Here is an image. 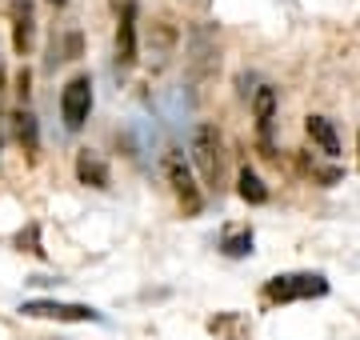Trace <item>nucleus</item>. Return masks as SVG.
Wrapping results in <instances>:
<instances>
[{
	"label": "nucleus",
	"instance_id": "nucleus-1",
	"mask_svg": "<svg viewBox=\"0 0 360 340\" xmlns=\"http://www.w3.org/2000/svg\"><path fill=\"white\" fill-rule=\"evenodd\" d=\"M316 296H328V280L321 273H281L264 285V301L269 304L316 301Z\"/></svg>",
	"mask_w": 360,
	"mask_h": 340
},
{
	"label": "nucleus",
	"instance_id": "nucleus-2",
	"mask_svg": "<svg viewBox=\"0 0 360 340\" xmlns=\"http://www.w3.org/2000/svg\"><path fill=\"white\" fill-rule=\"evenodd\" d=\"M193 157L205 184L212 192H220L224 188V144H220L217 124H196L193 129Z\"/></svg>",
	"mask_w": 360,
	"mask_h": 340
},
{
	"label": "nucleus",
	"instance_id": "nucleus-3",
	"mask_svg": "<svg viewBox=\"0 0 360 340\" xmlns=\"http://www.w3.org/2000/svg\"><path fill=\"white\" fill-rule=\"evenodd\" d=\"M184 65H188V77H193L196 84H205V80L220 68L217 28L212 25H193V32H188V48H184Z\"/></svg>",
	"mask_w": 360,
	"mask_h": 340
},
{
	"label": "nucleus",
	"instance_id": "nucleus-4",
	"mask_svg": "<svg viewBox=\"0 0 360 340\" xmlns=\"http://www.w3.org/2000/svg\"><path fill=\"white\" fill-rule=\"evenodd\" d=\"M165 176H168V188L176 192L180 209L188 212V216H196V212L205 209V197H200V184L193 181V169L184 164V157H180V152H165Z\"/></svg>",
	"mask_w": 360,
	"mask_h": 340
},
{
	"label": "nucleus",
	"instance_id": "nucleus-5",
	"mask_svg": "<svg viewBox=\"0 0 360 340\" xmlns=\"http://www.w3.org/2000/svg\"><path fill=\"white\" fill-rule=\"evenodd\" d=\"M89 112H92V80L80 72V77H72L65 89H60V117H65V129L80 132L84 120H89Z\"/></svg>",
	"mask_w": 360,
	"mask_h": 340
},
{
	"label": "nucleus",
	"instance_id": "nucleus-6",
	"mask_svg": "<svg viewBox=\"0 0 360 340\" xmlns=\"http://www.w3.org/2000/svg\"><path fill=\"white\" fill-rule=\"evenodd\" d=\"M20 313L44 316V320H72V325H101L104 320V313H96L89 304H65V301H25Z\"/></svg>",
	"mask_w": 360,
	"mask_h": 340
},
{
	"label": "nucleus",
	"instance_id": "nucleus-7",
	"mask_svg": "<svg viewBox=\"0 0 360 340\" xmlns=\"http://www.w3.org/2000/svg\"><path fill=\"white\" fill-rule=\"evenodd\" d=\"M132 65H136V4L124 0L120 20H116V68L129 72Z\"/></svg>",
	"mask_w": 360,
	"mask_h": 340
},
{
	"label": "nucleus",
	"instance_id": "nucleus-8",
	"mask_svg": "<svg viewBox=\"0 0 360 340\" xmlns=\"http://www.w3.org/2000/svg\"><path fill=\"white\" fill-rule=\"evenodd\" d=\"M252 117H257V132H260V148H264V157H272V120H276V89L272 84H257L252 92Z\"/></svg>",
	"mask_w": 360,
	"mask_h": 340
},
{
	"label": "nucleus",
	"instance_id": "nucleus-9",
	"mask_svg": "<svg viewBox=\"0 0 360 340\" xmlns=\"http://www.w3.org/2000/svg\"><path fill=\"white\" fill-rule=\"evenodd\" d=\"M13 48L20 56L32 53V40H37V13H32V0H13Z\"/></svg>",
	"mask_w": 360,
	"mask_h": 340
},
{
	"label": "nucleus",
	"instance_id": "nucleus-10",
	"mask_svg": "<svg viewBox=\"0 0 360 340\" xmlns=\"http://www.w3.org/2000/svg\"><path fill=\"white\" fill-rule=\"evenodd\" d=\"M304 132H309V140L316 144L328 160L340 157V136H336V129H333V120L328 117H309L304 120Z\"/></svg>",
	"mask_w": 360,
	"mask_h": 340
},
{
	"label": "nucleus",
	"instance_id": "nucleus-11",
	"mask_svg": "<svg viewBox=\"0 0 360 340\" xmlns=\"http://www.w3.org/2000/svg\"><path fill=\"white\" fill-rule=\"evenodd\" d=\"M77 181L89 184V188H108V184H112V176H108V164H104L96 152H89V148H84V152L77 157Z\"/></svg>",
	"mask_w": 360,
	"mask_h": 340
},
{
	"label": "nucleus",
	"instance_id": "nucleus-12",
	"mask_svg": "<svg viewBox=\"0 0 360 340\" xmlns=\"http://www.w3.org/2000/svg\"><path fill=\"white\" fill-rule=\"evenodd\" d=\"M208 332L220 340H248V320L240 313H220L208 320Z\"/></svg>",
	"mask_w": 360,
	"mask_h": 340
},
{
	"label": "nucleus",
	"instance_id": "nucleus-13",
	"mask_svg": "<svg viewBox=\"0 0 360 340\" xmlns=\"http://www.w3.org/2000/svg\"><path fill=\"white\" fill-rule=\"evenodd\" d=\"M236 192H240V200H245V204H269V184L260 181L248 164L236 172Z\"/></svg>",
	"mask_w": 360,
	"mask_h": 340
},
{
	"label": "nucleus",
	"instance_id": "nucleus-14",
	"mask_svg": "<svg viewBox=\"0 0 360 340\" xmlns=\"http://www.w3.org/2000/svg\"><path fill=\"white\" fill-rule=\"evenodd\" d=\"M220 252H224V256H232V261H240V256H248V252H252V228L229 233V236H224V244H220Z\"/></svg>",
	"mask_w": 360,
	"mask_h": 340
},
{
	"label": "nucleus",
	"instance_id": "nucleus-15",
	"mask_svg": "<svg viewBox=\"0 0 360 340\" xmlns=\"http://www.w3.org/2000/svg\"><path fill=\"white\" fill-rule=\"evenodd\" d=\"M16 140L25 144V152H37L40 136H37V117L32 112H16Z\"/></svg>",
	"mask_w": 360,
	"mask_h": 340
},
{
	"label": "nucleus",
	"instance_id": "nucleus-16",
	"mask_svg": "<svg viewBox=\"0 0 360 340\" xmlns=\"http://www.w3.org/2000/svg\"><path fill=\"white\" fill-rule=\"evenodd\" d=\"M16 244H20V249H28L32 256H44V249H40V228H37V224H28V233L16 236Z\"/></svg>",
	"mask_w": 360,
	"mask_h": 340
},
{
	"label": "nucleus",
	"instance_id": "nucleus-17",
	"mask_svg": "<svg viewBox=\"0 0 360 340\" xmlns=\"http://www.w3.org/2000/svg\"><path fill=\"white\" fill-rule=\"evenodd\" d=\"M4 80H8V72H4V60H0V89H4Z\"/></svg>",
	"mask_w": 360,
	"mask_h": 340
}]
</instances>
